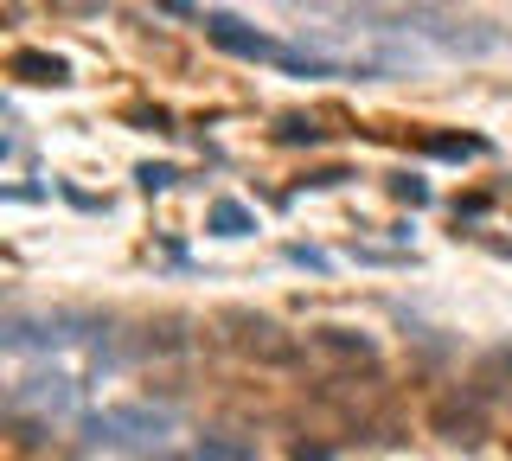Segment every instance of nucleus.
<instances>
[{
	"mask_svg": "<svg viewBox=\"0 0 512 461\" xmlns=\"http://www.w3.org/2000/svg\"><path fill=\"white\" fill-rule=\"evenodd\" d=\"M352 257L359 263H410L404 250H378V244H352Z\"/></svg>",
	"mask_w": 512,
	"mask_h": 461,
	"instance_id": "obj_12",
	"label": "nucleus"
},
{
	"mask_svg": "<svg viewBox=\"0 0 512 461\" xmlns=\"http://www.w3.org/2000/svg\"><path fill=\"white\" fill-rule=\"evenodd\" d=\"M160 7H167V13H192V0H160Z\"/></svg>",
	"mask_w": 512,
	"mask_h": 461,
	"instance_id": "obj_16",
	"label": "nucleus"
},
{
	"mask_svg": "<svg viewBox=\"0 0 512 461\" xmlns=\"http://www.w3.org/2000/svg\"><path fill=\"white\" fill-rule=\"evenodd\" d=\"M84 391H90V385H84L77 372H64V365H32V372L13 378L7 410H13V417H26V410H39V417H71Z\"/></svg>",
	"mask_w": 512,
	"mask_h": 461,
	"instance_id": "obj_2",
	"label": "nucleus"
},
{
	"mask_svg": "<svg viewBox=\"0 0 512 461\" xmlns=\"http://www.w3.org/2000/svg\"><path fill=\"white\" fill-rule=\"evenodd\" d=\"M205 225H212L218 237H250L256 231V212H250V205H237V199H218L212 212H205Z\"/></svg>",
	"mask_w": 512,
	"mask_h": 461,
	"instance_id": "obj_7",
	"label": "nucleus"
},
{
	"mask_svg": "<svg viewBox=\"0 0 512 461\" xmlns=\"http://www.w3.org/2000/svg\"><path fill=\"white\" fill-rule=\"evenodd\" d=\"M205 39H212L218 52H231V58H250V65H282V52H288L282 39L256 33V26H244L237 13H205Z\"/></svg>",
	"mask_w": 512,
	"mask_h": 461,
	"instance_id": "obj_4",
	"label": "nucleus"
},
{
	"mask_svg": "<svg viewBox=\"0 0 512 461\" xmlns=\"http://www.w3.org/2000/svg\"><path fill=\"white\" fill-rule=\"evenodd\" d=\"M314 346H320L327 359H372V353H378V346L365 340V333H352V327H320Z\"/></svg>",
	"mask_w": 512,
	"mask_h": 461,
	"instance_id": "obj_6",
	"label": "nucleus"
},
{
	"mask_svg": "<svg viewBox=\"0 0 512 461\" xmlns=\"http://www.w3.org/2000/svg\"><path fill=\"white\" fill-rule=\"evenodd\" d=\"M436 429H442L448 442H480V429H487V423H480V404H468V410H461V404H448L442 417H436Z\"/></svg>",
	"mask_w": 512,
	"mask_h": 461,
	"instance_id": "obj_8",
	"label": "nucleus"
},
{
	"mask_svg": "<svg viewBox=\"0 0 512 461\" xmlns=\"http://www.w3.org/2000/svg\"><path fill=\"white\" fill-rule=\"evenodd\" d=\"M224 327H231V346L256 365H295L301 340L288 327H276L269 314H224Z\"/></svg>",
	"mask_w": 512,
	"mask_h": 461,
	"instance_id": "obj_3",
	"label": "nucleus"
},
{
	"mask_svg": "<svg viewBox=\"0 0 512 461\" xmlns=\"http://www.w3.org/2000/svg\"><path fill=\"white\" fill-rule=\"evenodd\" d=\"M90 442H103V449H122V455H160L173 436H180V417L173 410H160V404H103V410H90L84 423Z\"/></svg>",
	"mask_w": 512,
	"mask_h": 461,
	"instance_id": "obj_1",
	"label": "nucleus"
},
{
	"mask_svg": "<svg viewBox=\"0 0 512 461\" xmlns=\"http://www.w3.org/2000/svg\"><path fill=\"white\" fill-rule=\"evenodd\" d=\"M135 180H141V193H167V186L180 180V173H173V167H154V161H148V167H135Z\"/></svg>",
	"mask_w": 512,
	"mask_h": 461,
	"instance_id": "obj_11",
	"label": "nucleus"
},
{
	"mask_svg": "<svg viewBox=\"0 0 512 461\" xmlns=\"http://www.w3.org/2000/svg\"><path fill=\"white\" fill-rule=\"evenodd\" d=\"M340 180H346L340 167H320V173H308V186H320V193H327V186H340Z\"/></svg>",
	"mask_w": 512,
	"mask_h": 461,
	"instance_id": "obj_15",
	"label": "nucleus"
},
{
	"mask_svg": "<svg viewBox=\"0 0 512 461\" xmlns=\"http://www.w3.org/2000/svg\"><path fill=\"white\" fill-rule=\"evenodd\" d=\"M282 141H308V148H314L320 129H314V122H282Z\"/></svg>",
	"mask_w": 512,
	"mask_h": 461,
	"instance_id": "obj_14",
	"label": "nucleus"
},
{
	"mask_svg": "<svg viewBox=\"0 0 512 461\" xmlns=\"http://www.w3.org/2000/svg\"><path fill=\"white\" fill-rule=\"evenodd\" d=\"M13 77L39 84V90H58V84H71V65L58 52H13Z\"/></svg>",
	"mask_w": 512,
	"mask_h": 461,
	"instance_id": "obj_5",
	"label": "nucleus"
},
{
	"mask_svg": "<svg viewBox=\"0 0 512 461\" xmlns=\"http://www.w3.org/2000/svg\"><path fill=\"white\" fill-rule=\"evenodd\" d=\"M384 186H391V199H404V205H429V186L416 180V173H391Z\"/></svg>",
	"mask_w": 512,
	"mask_h": 461,
	"instance_id": "obj_10",
	"label": "nucleus"
},
{
	"mask_svg": "<svg viewBox=\"0 0 512 461\" xmlns=\"http://www.w3.org/2000/svg\"><path fill=\"white\" fill-rule=\"evenodd\" d=\"M423 148L442 154V161H468V154H487V141H480V135H429Z\"/></svg>",
	"mask_w": 512,
	"mask_h": 461,
	"instance_id": "obj_9",
	"label": "nucleus"
},
{
	"mask_svg": "<svg viewBox=\"0 0 512 461\" xmlns=\"http://www.w3.org/2000/svg\"><path fill=\"white\" fill-rule=\"evenodd\" d=\"M416 7H436V13H442V7H448V0H416Z\"/></svg>",
	"mask_w": 512,
	"mask_h": 461,
	"instance_id": "obj_17",
	"label": "nucleus"
},
{
	"mask_svg": "<svg viewBox=\"0 0 512 461\" xmlns=\"http://www.w3.org/2000/svg\"><path fill=\"white\" fill-rule=\"evenodd\" d=\"M288 263H301V269H327V257H320V250H308V244H288Z\"/></svg>",
	"mask_w": 512,
	"mask_h": 461,
	"instance_id": "obj_13",
	"label": "nucleus"
}]
</instances>
